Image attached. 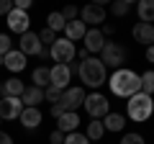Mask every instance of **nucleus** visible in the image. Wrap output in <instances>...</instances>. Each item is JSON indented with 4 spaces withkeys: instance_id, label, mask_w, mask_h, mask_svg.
Returning a JSON list of instances; mask_svg holds the SVG:
<instances>
[{
    "instance_id": "f257e3e1",
    "label": "nucleus",
    "mask_w": 154,
    "mask_h": 144,
    "mask_svg": "<svg viewBox=\"0 0 154 144\" xmlns=\"http://www.w3.org/2000/svg\"><path fill=\"white\" fill-rule=\"evenodd\" d=\"M110 90H113V95H118V98H131V95L141 93V80H139V75L134 70H116L113 75H110Z\"/></svg>"
},
{
    "instance_id": "f03ea898",
    "label": "nucleus",
    "mask_w": 154,
    "mask_h": 144,
    "mask_svg": "<svg viewBox=\"0 0 154 144\" xmlns=\"http://www.w3.org/2000/svg\"><path fill=\"white\" fill-rule=\"evenodd\" d=\"M77 75H80V80H82L88 88H100V85L105 83V77H108V70H105V64L98 57H88V59L80 62Z\"/></svg>"
},
{
    "instance_id": "7ed1b4c3",
    "label": "nucleus",
    "mask_w": 154,
    "mask_h": 144,
    "mask_svg": "<svg viewBox=\"0 0 154 144\" xmlns=\"http://www.w3.org/2000/svg\"><path fill=\"white\" fill-rule=\"evenodd\" d=\"M126 111H128V118L136 121V124L149 121L152 113H154V100H152V95H144V93L131 95L128 103H126Z\"/></svg>"
},
{
    "instance_id": "20e7f679",
    "label": "nucleus",
    "mask_w": 154,
    "mask_h": 144,
    "mask_svg": "<svg viewBox=\"0 0 154 144\" xmlns=\"http://www.w3.org/2000/svg\"><path fill=\"white\" fill-rule=\"evenodd\" d=\"M49 57L57 62V64H69L72 59L77 57V49L69 39H57L54 44L49 46Z\"/></svg>"
},
{
    "instance_id": "39448f33",
    "label": "nucleus",
    "mask_w": 154,
    "mask_h": 144,
    "mask_svg": "<svg viewBox=\"0 0 154 144\" xmlns=\"http://www.w3.org/2000/svg\"><path fill=\"white\" fill-rule=\"evenodd\" d=\"M82 105L88 108V116L95 118V121H100L103 116H108V113H110V103H108V98H105V95H100V93L88 95Z\"/></svg>"
},
{
    "instance_id": "423d86ee",
    "label": "nucleus",
    "mask_w": 154,
    "mask_h": 144,
    "mask_svg": "<svg viewBox=\"0 0 154 144\" xmlns=\"http://www.w3.org/2000/svg\"><path fill=\"white\" fill-rule=\"evenodd\" d=\"M103 64H108V67H116V70H121V64L126 62V49H123L121 44H113V41H108V44L103 46Z\"/></svg>"
},
{
    "instance_id": "0eeeda50",
    "label": "nucleus",
    "mask_w": 154,
    "mask_h": 144,
    "mask_svg": "<svg viewBox=\"0 0 154 144\" xmlns=\"http://www.w3.org/2000/svg\"><path fill=\"white\" fill-rule=\"evenodd\" d=\"M85 103V90L82 88H67L64 93H62V98H59V105L64 108V113L67 111H75L77 113V108Z\"/></svg>"
},
{
    "instance_id": "6e6552de",
    "label": "nucleus",
    "mask_w": 154,
    "mask_h": 144,
    "mask_svg": "<svg viewBox=\"0 0 154 144\" xmlns=\"http://www.w3.org/2000/svg\"><path fill=\"white\" fill-rule=\"evenodd\" d=\"M69 77H72V72H69V67H67V64H54L49 70V85H51V88H57V90H67Z\"/></svg>"
},
{
    "instance_id": "1a4fd4ad",
    "label": "nucleus",
    "mask_w": 154,
    "mask_h": 144,
    "mask_svg": "<svg viewBox=\"0 0 154 144\" xmlns=\"http://www.w3.org/2000/svg\"><path fill=\"white\" fill-rule=\"evenodd\" d=\"M5 18H8V28H11L13 33H21V36H23V33L28 31V23H31V18H28L26 11H16V8H13V11L8 13Z\"/></svg>"
},
{
    "instance_id": "9d476101",
    "label": "nucleus",
    "mask_w": 154,
    "mask_h": 144,
    "mask_svg": "<svg viewBox=\"0 0 154 144\" xmlns=\"http://www.w3.org/2000/svg\"><path fill=\"white\" fill-rule=\"evenodd\" d=\"M23 111V103L21 98H3L0 100V121L5 118V121H13V118H18Z\"/></svg>"
},
{
    "instance_id": "9b49d317",
    "label": "nucleus",
    "mask_w": 154,
    "mask_h": 144,
    "mask_svg": "<svg viewBox=\"0 0 154 144\" xmlns=\"http://www.w3.org/2000/svg\"><path fill=\"white\" fill-rule=\"evenodd\" d=\"M85 52L88 54H98V52H103V46H105V36H103V31L100 28H90L88 33H85Z\"/></svg>"
},
{
    "instance_id": "f8f14e48",
    "label": "nucleus",
    "mask_w": 154,
    "mask_h": 144,
    "mask_svg": "<svg viewBox=\"0 0 154 144\" xmlns=\"http://www.w3.org/2000/svg\"><path fill=\"white\" fill-rule=\"evenodd\" d=\"M18 44H21V54H41V49H44V46H41V41H38V33H33V31H26L21 36V41H18Z\"/></svg>"
},
{
    "instance_id": "ddd939ff",
    "label": "nucleus",
    "mask_w": 154,
    "mask_h": 144,
    "mask_svg": "<svg viewBox=\"0 0 154 144\" xmlns=\"http://www.w3.org/2000/svg\"><path fill=\"white\" fill-rule=\"evenodd\" d=\"M80 21L82 23H103L105 21V11L103 5H98V3H90V5H85L82 11H80Z\"/></svg>"
},
{
    "instance_id": "4468645a",
    "label": "nucleus",
    "mask_w": 154,
    "mask_h": 144,
    "mask_svg": "<svg viewBox=\"0 0 154 144\" xmlns=\"http://www.w3.org/2000/svg\"><path fill=\"white\" fill-rule=\"evenodd\" d=\"M77 126H80V116H77L75 111H67V113H62V116L57 118V131H62V134L77 131Z\"/></svg>"
},
{
    "instance_id": "2eb2a0df",
    "label": "nucleus",
    "mask_w": 154,
    "mask_h": 144,
    "mask_svg": "<svg viewBox=\"0 0 154 144\" xmlns=\"http://www.w3.org/2000/svg\"><path fill=\"white\" fill-rule=\"evenodd\" d=\"M23 90H26V85L18 77H11V80H5V83H0V95H3V98H21Z\"/></svg>"
},
{
    "instance_id": "dca6fc26",
    "label": "nucleus",
    "mask_w": 154,
    "mask_h": 144,
    "mask_svg": "<svg viewBox=\"0 0 154 144\" xmlns=\"http://www.w3.org/2000/svg\"><path fill=\"white\" fill-rule=\"evenodd\" d=\"M21 103H23V108H38V103H44V90L33 88V85L26 88L21 95Z\"/></svg>"
},
{
    "instance_id": "f3484780",
    "label": "nucleus",
    "mask_w": 154,
    "mask_h": 144,
    "mask_svg": "<svg viewBox=\"0 0 154 144\" xmlns=\"http://www.w3.org/2000/svg\"><path fill=\"white\" fill-rule=\"evenodd\" d=\"M85 33H88V26H85L82 21H69L64 26V39H69L72 44L80 41V39H85Z\"/></svg>"
},
{
    "instance_id": "a211bd4d",
    "label": "nucleus",
    "mask_w": 154,
    "mask_h": 144,
    "mask_svg": "<svg viewBox=\"0 0 154 144\" xmlns=\"http://www.w3.org/2000/svg\"><path fill=\"white\" fill-rule=\"evenodd\" d=\"M134 39L146 44V46H152L154 44V26L152 23H136L134 26Z\"/></svg>"
},
{
    "instance_id": "6ab92c4d",
    "label": "nucleus",
    "mask_w": 154,
    "mask_h": 144,
    "mask_svg": "<svg viewBox=\"0 0 154 144\" xmlns=\"http://www.w3.org/2000/svg\"><path fill=\"white\" fill-rule=\"evenodd\" d=\"M5 70H11V72H21V70H26V54H21V52H8L5 54Z\"/></svg>"
},
{
    "instance_id": "aec40b11",
    "label": "nucleus",
    "mask_w": 154,
    "mask_h": 144,
    "mask_svg": "<svg viewBox=\"0 0 154 144\" xmlns=\"http://www.w3.org/2000/svg\"><path fill=\"white\" fill-rule=\"evenodd\" d=\"M18 118H21V124L26 129H36L38 124H41V111H38V108H23Z\"/></svg>"
},
{
    "instance_id": "412c9836",
    "label": "nucleus",
    "mask_w": 154,
    "mask_h": 144,
    "mask_svg": "<svg viewBox=\"0 0 154 144\" xmlns=\"http://www.w3.org/2000/svg\"><path fill=\"white\" fill-rule=\"evenodd\" d=\"M123 126H126V116L123 113H108L103 121V129H108V131H123Z\"/></svg>"
},
{
    "instance_id": "4be33fe9",
    "label": "nucleus",
    "mask_w": 154,
    "mask_h": 144,
    "mask_svg": "<svg viewBox=\"0 0 154 144\" xmlns=\"http://www.w3.org/2000/svg\"><path fill=\"white\" fill-rule=\"evenodd\" d=\"M139 11V23H152L154 21V0H141L136 5Z\"/></svg>"
},
{
    "instance_id": "5701e85b",
    "label": "nucleus",
    "mask_w": 154,
    "mask_h": 144,
    "mask_svg": "<svg viewBox=\"0 0 154 144\" xmlns=\"http://www.w3.org/2000/svg\"><path fill=\"white\" fill-rule=\"evenodd\" d=\"M31 80H33V88H49V70L46 67H36L31 72Z\"/></svg>"
},
{
    "instance_id": "b1692460",
    "label": "nucleus",
    "mask_w": 154,
    "mask_h": 144,
    "mask_svg": "<svg viewBox=\"0 0 154 144\" xmlns=\"http://www.w3.org/2000/svg\"><path fill=\"white\" fill-rule=\"evenodd\" d=\"M64 26H67V21L62 18V13L59 11H54V13H49V18H46V28L49 31H64Z\"/></svg>"
},
{
    "instance_id": "393cba45",
    "label": "nucleus",
    "mask_w": 154,
    "mask_h": 144,
    "mask_svg": "<svg viewBox=\"0 0 154 144\" xmlns=\"http://www.w3.org/2000/svg\"><path fill=\"white\" fill-rule=\"evenodd\" d=\"M103 134H105V129H103V121H90L88 124V134H85V136H88V142H98V139H103Z\"/></svg>"
},
{
    "instance_id": "a878e982",
    "label": "nucleus",
    "mask_w": 154,
    "mask_h": 144,
    "mask_svg": "<svg viewBox=\"0 0 154 144\" xmlns=\"http://www.w3.org/2000/svg\"><path fill=\"white\" fill-rule=\"evenodd\" d=\"M139 80H141V93L152 95L154 93V70H146L144 75H139Z\"/></svg>"
},
{
    "instance_id": "bb28decb",
    "label": "nucleus",
    "mask_w": 154,
    "mask_h": 144,
    "mask_svg": "<svg viewBox=\"0 0 154 144\" xmlns=\"http://www.w3.org/2000/svg\"><path fill=\"white\" fill-rule=\"evenodd\" d=\"M128 11H131V3L128 0H116L113 5H110V13L113 16H126Z\"/></svg>"
},
{
    "instance_id": "cd10ccee",
    "label": "nucleus",
    "mask_w": 154,
    "mask_h": 144,
    "mask_svg": "<svg viewBox=\"0 0 154 144\" xmlns=\"http://www.w3.org/2000/svg\"><path fill=\"white\" fill-rule=\"evenodd\" d=\"M62 144H88V136L80 131H72V134H64V142Z\"/></svg>"
},
{
    "instance_id": "c85d7f7f",
    "label": "nucleus",
    "mask_w": 154,
    "mask_h": 144,
    "mask_svg": "<svg viewBox=\"0 0 154 144\" xmlns=\"http://www.w3.org/2000/svg\"><path fill=\"white\" fill-rule=\"evenodd\" d=\"M62 93H64V90H57V88H51V85H49V88H44V98H46V100H51V105L59 103Z\"/></svg>"
},
{
    "instance_id": "c756f323",
    "label": "nucleus",
    "mask_w": 154,
    "mask_h": 144,
    "mask_svg": "<svg viewBox=\"0 0 154 144\" xmlns=\"http://www.w3.org/2000/svg\"><path fill=\"white\" fill-rule=\"evenodd\" d=\"M38 41H41V46H44V44H54V41H57V33L54 31H49V28H44V31H41V33H38Z\"/></svg>"
},
{
    "instance_id": "7c9ffc66",
    "label": "nucleus",
    "mask_w": 154,
    "mask_h": 144,
    "mask_svg": "<svg viewBox=\"0 0 154 144\" xmlns=\"http://www.w3.org/2000/svg\"><path fill=\"white\" fill-rule=\"evenodd\" d=\"M118 144H144V136H141V134H123V139H121V142H118Z\"/></svg>"
},
{
    "instance_id": "2f4dec72",
    "label": "nucleus",
    "mask_w": 154,
    "mask_h": 144,
    "mask_svg": "<svg viewBox=\"0 0 154 144\" xmlns=\"http://www.w3.org/2000/svg\"><path fill=\"white\" fill-rule=\"evenodd\" d=\"M59 13H62V18H64V21L69 23V21H77V13H80V11H77L75 5H67L64 11H59Z\"/></svg>"
},
{
    "instance_id": "473e14b6",
    "label": "nucleus",
    "mask_w": 154,
    "mask_h": 144,
    "mask_svg": "<svg viewBox=\"0 0 154 144\" xmlns=\"http://www.w3.org/2000/svg\"><path fill=\"white\" fill-rule=\"evenodd\" d=\"M8 52H11V36L8 33H0V54L5 57Z\"/></svg>"
},
{
    "instance_id": "72a5a7b5",
    "label": "nucleus",
    "mask_w": 154,
    "mask_h": 144,
    "mask_svg": "<svg viewBox=\"0 0 154 144\" xmlns=\"http://www.w3.org/2000/svg\"><path fill=\"white\" fill-rule=\"evenodd\" d=\"M13 11V3L11 0H0V16H8Z\"/></svg>"
},
{
    "instance_id": "f704fd0d",
    "label": "nucleus",
    "mask_w": 154,
    "mask_h": 144,
    "mask_svg": "<svg viewBox=\"0 0 154 144\" xmlns=\"http://www.w3.org/2000/svg\"><path fill=\"white\" fill-rule=\"evenodd\" d=\"M49 142H51V144H62V142H64V134H62V131H51Z\"/></svg>"
},
{
    "instance_id": "c9c22d12",
    "label": "nucleus",
    "mask_w": 154,
    "mask_h": 144,
    "mask_svg": "<svg viewBox=\"0 0 154 144\" xmlns=\"http://www.w3.org/2000/svg\"><path fill=\"white\" fill-rule=\"evenodd\" d=\"M62 113H64V108H62L59 103H54V105H51V116H54V118H59Z\"/></svg>"
},
{
    "instance_id": "e433bc0d",
    "label": "nucleus",
    "mask_w": 154,
    "mask_h": 144,
    "mask_svg": "<svg viewBox=\"0 0 154 144\" xmlns=\"http://www.w3.org/2000/svg\"><path fill=\"white\" fill-rule=\"evenodd\" d=\"M0 144H13V136L5 131H0Z\"/></svg>"
},
{
    "instance_id": "4c0bfd02",
    "label": "nucleus",
    "mask_w": 154,
    "mask_h": 144,
    "mask_svg": "<svg viewBox=\"0 0 154 144\" xmlns=\"http://www.w3.org/2000/svg\"><path fill=\"white\" fill-rule=\"evenodd\" d=\"M146 59L154 64V44H152V46H146Z\"/></svg>"
},
{
    "instance_id": "58836bf2",
    "label": "nucleus",
    "mask_w": 154,
    "mask_h": 144,
    "mask_svg": "<svg viewBox=\"0 0 154 144\" xmlns=\"http://www.w3.org/2000/svg\"><path fill=\"white\" fill-rule=\"evenodd\" d=\"M3 64H5V57H3V54H0V67H3Z\"/></svg>"
}]
</instances>
